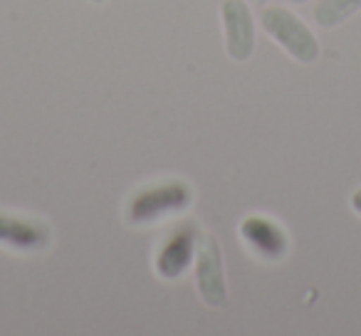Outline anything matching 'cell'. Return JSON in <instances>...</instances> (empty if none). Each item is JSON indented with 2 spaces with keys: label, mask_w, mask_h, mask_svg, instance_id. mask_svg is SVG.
<instances>
[{
  "label": "cell",
  "mask_w": 361,
  "mask_h": 336,
  "mask_svg": "<svg viewBox=\"0 0 361 336\" xmlns=\"http://www.w3.org/2000/svg\"><path fill=\"white\" fill-rule=\"evenodd\" d=\"M260 27L290 60L314 65L322 55L319 37L295 11L282 6H262Z\"/></svg>",
  "instance_id": "1"
},
{
  "label": "cell",
  "mask_w": 361,
  "mask_h": 336,
  "mask_svg": "<svg viewBox=\"0 0 361 336\" xmlns=\"http://www.w3.org/2000/svg\"><path fill=\"white\" fill-rule=\"evenodd\" d=\"M191 203L193 188L186 181L171 178V181L149 183L146 188L136 191L134 198L129 201V206H126V223L136 228L154 225V223L188 211Z\"/></svg>",
  "instance_id": "2"
},
{
  "label": "cell",
  "mask_w": 361,
  "mask_h": 336,
  "mask_svg": "<svg viewBox=\"0 0 361 336\" xmlns=\"http://www.w3.org/2000/svg\"><path fill=\"white\" fill-rule=\"evenodd\" d=\"M193 272H196V290L201 299L211 309H223L228 306V280L226 267H223V252L213 232H201L198 235L196 260H193Z\"/></svg>",
  "instance_id": "3"
},
{
  "label": "cell",
  "mask_w": 361,
  "mask_h": 336,
  "mask_svg": "<svg viewBox=\"0 0 361 336\" xmlns=\"http://www.w3.org/2000/svg\"><path fill=\"white\" fill-rule=\"evenodd\" d=\"M221 25L226 55L233 62H247L257 47V20L247 0H221Z\"/></svg>",
  "instance_id": "4"
},
{
  "label": "cell",
  "mask_w": 361,
  "mask_h": 336,
  "mask_svg": "<svg viewBox=\"0 0 361 336\" xmlns=\"http://www.w3.org/2000/svg\"><path fill=\"white\" fill-rule=\"evenodd\" d=\"M198 235H201V230L196 225H191V223L171 232L169 240L159 247L154 262V270L161 280L173 282L191 270L193 260H196Z\"/></svg>",
  "instance_id": "5"
},
{
  "label": "cell",
  "mask_w": 361,
  "mask_h": 336,
  "mask_svg": "<svg viewBox=\"0 0 361 336\" xmlns=\"http://www.w3.org/2000/svg\"><path fill=\"white\" fill-rule=\"evenodd\" d=\"M52 245V230L47 223L32 218L0 213V247L23 255H35Z\"/></svg>",
  "instance_id": "6"
},
{
  "label": "cell",
  "mask_w": 361,
  "mask_h": 336,
  "mask_svg": "<svg viewBox=\"0 0 361 336\" xmlns=\"http://www.w3.org/2000/svg\"><path fill=\"white\" fill-rule=\"evenodd\" d=\"M238 232H240L247 250L265 262L282 260L290 250V237H287L285 228L265 216H247L240 223Z\"/></svg>",
  "instance_id": "7"
},
{
  "label": "cell",
  "mask_w": 361,
  "mask_h": 336,
  "mask_svg": "<svg viewBox=\"0 0 361 336\" xmlns=\"http://www.w3.org/2000/svg\"><path fill=\"white\" fill-rule=\"evenodd\" d=\"M361 13V0H317L312 8V20L322 30H334Z\"/></svg>",
  "instance_id": "8"
},
{
  "label": "cell",
  "mask_w": 361,
  "mask_h": 336,
  "mask_svg": "<svg viewBox=\"0 0 361 336\" xmlns=\"http://www.w3.org/2000/svg\"><path fill=\"white\" fill-rule=\"evenodd\" d=\"M349 206H351V211H354L356 216H361V188H356V191L351 193V198H349Z\"/></svg>",
  "instance_id": "9"
},
{
  "label": "cell",
  "mask_w": 361,
  "mask_h": 336,
  "mask_svg": "<svg viewBox=\"0 0 361 336\" xmlns=\"http://www.w3.org/2000/svg\"><path fill=\"white\" fill-rule=\"evenodd\" d=\"M287 3H292V6H307V3H312V0H287Z\"/></svg>",
  "instance_id": "10"
},
{
  "label": "cell",
  "mask_w": 361,
  "mask_h": 336,
  "mask_svg": "<svg viewBox=\"0 0 361 336\" xmlns=\"http://www.w3.org/2000/svg\"><path fill=\"white\" fill-rule=\"evenodd\" d=\"M250 3H255V6H270V0H250Z\"/></svg>",
  "instance_id": "11"
}]
</instances>
